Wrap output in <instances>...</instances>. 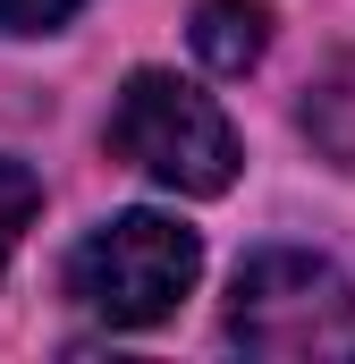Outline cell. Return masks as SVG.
<instances>
[{"mask_svg":"<svg viewBox=\"0 0 355 364\" xmlns=\"http://www.w3.org/2000/svg\"><path fill=\"white\" fill-rule=\"evenodd\" d=\"M229 348L263 364H355V279L305 246L246 255L229 288Z\"/></svg>","mask_w":355,"mask_h":364,"instance_id":"1","label":"cell"},{"mask_svg":"<svg viewBox=\"0 0 355 364\" xmlns=\"http://www.w3.org/2000/svg\"><path fill=\"white\" fill-rule=\"evenodd\" d=\"M110 153L136 161L170 195H229L237 186V127L212 93H195L170 68H136L110 102Z\"/></svg>","mask_w":355,"mask_h":364,"instance_id":"2","label":"cell"},{"mask_svg":"<svg viewBox=\"0 0 355 364\" xmlns=\"http://www.w3.org/2000/svg\"><path fill=\"white\" fill-rule=\"evenodd\" d=\"M195 272H203V246H195L186 220H170V212H119V220H102V229L77 237L68 296L93 322H110V331H153V322H170L186 305Z\"/></svg>","mask_w":355,"mask_h":364,"instance_id":"3","label":"cell"},{"mask_svg":"<svg viewBox=\"0 0 355 364\" xmlns=\"http://www.w3.org/2000/svg\"><path fill=\"white\" fill-rule=\"evenodd\" d=\"M195 51L220 77H246L271 51V9L263 0H195Z\"/></svg>","mask_w":355,"mask_h":364,"instance_id":"4","label":"cell"},{"mask_svg":"<svg viewBox=\"0 0 355 364\" xmlns=\"http://www.w3.org/2000/svg\"><path fill=\"white\" fill-rule=\"evenodd\" d=\"M34 212H43V178H34L26 161H9V153H0V272H9L17 237L34 229Z\"/></svg>","mask_w":355,"mask_h":364,"instance_id":"5","label":"cell"},{"mask_svg":"<svg viewBox=\"0 0 355 364\" xmlns=\"http://www.w3.org/2000/svg\"><path fill=\"white\" fill-rule=\"evenodd\" d=\"M85 0H0V34H51V26H68Z\"/></svg>","mask_w":355,"mask_h":364,"instance_id":"6","label":"cell"}]
</instances>
